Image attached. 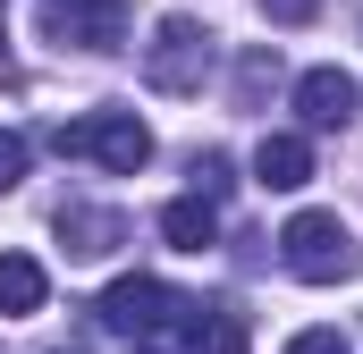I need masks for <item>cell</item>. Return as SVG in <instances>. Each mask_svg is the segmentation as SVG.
Segmentation results:
<instances>
[{
  "label": "cell",
  "mask_w": 363,
  "mask_h": 354,
  "mask_svg": "<svg viewBox=\"0 0 363 354\" xmlns=\"http://www.w3.org/2000/svg\"><path fill=\"white\" fill-rule=\"evenodd\" d=\"M51 152L93 161V169H110V177H135L144 161H152V127H144L135 110H85V118L51 127Z\"/></svg>",
  "instance_id": "6da1fadb"
},
{
  "label": "cell",
  "mask_w": 363,
  "mask_h": 354,
  "mask_svg": "<svg viewBox=\"0 0 363 354\" xmlns=\"http://www.w3.org/2000/svg\"><path fill=\"white\" fill-rule=\"evenodd\" d=\"M43 295H51V278L34 253H0V321H26V312H43Z\"/></svg>",
  "instance_id": "8fae6325"
},
{
  "label": "cell",
  "mask_w": 363,
  "mask_h": 354,
  "mask_svg": "<svg viewBox=\"0 0 363 354\" xmlns=\"http://www.w3.org/2000/svg\"><path fill=\"white\" fill-rule=\"evenodd\" d=\"M93 321H101V329H118V338H161L169 321H186V295L169 287V278L135 270V278H118V287L93 304Z\"/></svg>",
  "instance_id": "277c9868"
},
{
  "label": "cell",
  "mask_w": 363,
  "mask_h": 354,
  "mask_svg": "<svg viewBox=\"0 0 363 354\" xmlns=\"http://www.w3.org/2000/svg\"><path fill=\"white\" fill-rule=\"evenodd\" d=\"M262 17H271V25H313L321 0H262Z\"/></svg>",
  "instance_id": "9a60e30c"
},
{
  "label": "cell",
  "mask_w": 363,
  "mask_h": 354,
  "mask_svg": "<svg viewBox=\"0 0 363 354\" xmlns=\"http://www.w3.org/2000/svg\"><path fill=\"white\" fill-rule=\"evenodd\" d=\"M144 76H152V93H203V76H211V25L203 17H161L152 42H144Z\"/></svg>",
  "instance_id": "3957f363"
},
{
  "label": "cell",
  "mask_w": 363,
  "mask_h": 354,
  "mask_svg": "<svg viewBox=\"0 0 363 354\" xmlns=\"http://www.w3.org/2000/svg\"><path fill=\"white\" fill-rule=\"evenodd\" d=\"M26 161H34V144H26L17 127H0V194H9L17 177H26Z\"/></svg>",
  "instance_id": "5bb4252c"
},
{
  "label": "cell",
  "mask_w": 363,
  "mask_h": 354,
  "mask_svg": "<svg viewBox=\"0 0 363 354\" xmlns=\"http://www.w3.org/2000/svg\"><path fill=\"white\" fill-rule=\"evenodd\" d=\"M279 85V51L262 42V51H245L237 59V110H262V93Z\"/></svg>",
  "instance_id": "7c38bea8"
},
{
  "label": "cell",
  "mask_w": 363,
  "mask_h": 354,
  "mask_svg": "<svg viewBox=\"0 0 363 354\" xmlns=\"http://www.w3.org/2000/svg\"><path fill=\"white\" fill-rule=\"evenodd\" d=\"M60 245H68V262H101L127 245V219L110 202H60Z\"/></svg>",
  "instance_id": "52a82bcc"
},
{
  "label": "cell",
  "mask_w": 363,
  "mask_h": 354,
  "mask_svg": "<svg viewBox=\"0 0 363 354\" xmlns=\"http://www.w3.org/2000/svg\"><path fill=\"white\" fill-rule=\"evenodd\" d=\"M43 34L60 51H118L127 42V0H43Z\"/></svg>",
  "instance_id": "5b68a950"
},
{
  "label": "cell",
  "mask_w": 363,
  "mask_h": 354,
  "mask_svg": "<svg viewBox=\"0 0 363 354\" xmlns=\"http://www.w3.org/2000/svg\"><path fill=\"white\" fill-rule=\"evenodd\" d=\"M355 110H363V85L347 76V68H304V76H296V118H304L313 135L355 127Z\"/></svg>",
  "instance_id": "8992f818"
},
{
  "label": "cell",
  "mask_w": 363,
  "mask_h": 354,
  "mask_svg": "<svg viewBox=\"0 0 363 354\" xmlns=\"http://www.w3.org/2000/svg\"><path fill=\"white\" fill-rule=\"evenodd\" d=\"M287 354H347V338H338V329H296Z\"/></svg>",
  "instance_id": "2e32d148"
},
{
  "label": "cell",
  "mask_w": 363,
  "mask_h": 354,
  "mask_svg": "<svg viewBox=\"0 0 363 354\" xmlns=\"http://www.w3.org/2000/svg\"><path fill=\"white\" fill-rule=\"evenodd\" d=\"M228 185H237L228 152H194V194H203V202H228Z\"/></svg>",
  "instance_id": "4fadbf2b"
},
{
  "label": "cell",
  "mask_w": 363,
  "mask_h": 354,
  "mask_svg": "<svg viewBox=\"0 0 363 354\" xmlns=\"http://www.w3.org/2000/svg\"><path fill=\"white\" fill-rule=\"evenodd\" d=\"M279 262L296 270L304 287H338V278L363 270V245H355V228H347L338 211H296V219L279 228Z\"/></svg>",
  "instance_id": "7a4b0ae2"
},
{
  "label": "cell",
  "mask_w": 363,
  "mask_h": 354,
  "mask_svg": "<svg viewBox=\"0 0 363 354\" xmlns=\"http://www.w3.org/2000/svg\"><path fill=\"white\" fill-rule=\"evenodd\" d=\"M254 185H271V194L313 185V144H304V135H262V144H254Z\"/></svg>",
  "instance_id": "ba28073f"
},
{
  "label": "cell",
  "mask_w": 363,
  "mask_h": 354,
  "mask_svg": "<svg viewBox=\"0 0 363 354\" xmlns=\"http://www.w3.org/2000/svg\"><path fill=\"white\" fill-rule=\"evenodd\" d=\"M161 236H169L178 253H203V245H220V202H203V194H178V202H161Z\"/></svg>",
  "instance_id": "30bf717a"
},
{
  "label": "cell",
  "mask_w": 363,
  "mask_h": 354,
  "mask_svg": "<svg viewBox=\"0 0 363 354\" xmlns=\"http://www.w3.org/2000/svg\"><path fill=\"white\" fill-rule=\"evenodd\" d=\"M245 312L237 304H186V354H245Z\"/></svg>",
  "instance_id": "9c48e42d"
},
{
  "label": "cell",
  "mask_w": 363,
  "mask_h": 354,
  "mask_svg": "<svg viewBox=\"0 0 363 354\" xmlns=\"http://www.w3.org/2000/svg\"><path fill=\"white\" fill-rule=\"evenodd\" d=\"M127 354H152V346H144V338H135V346H127Z\"/></svg>",
  "instance_id": "e0dca14e"
}]
</instances>
